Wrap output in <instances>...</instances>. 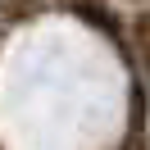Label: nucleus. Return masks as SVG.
<instances>
[{
  "mask_svg": "<svg viewBox=\"0 0 150 150\" xmlns=\"http://www.w3.org/2000/svg\"><path fill=\"white\" fill-rule=\"evenodd\" d=\"M68 9H73L77 18H86V23H91V28H100V32H109V37H114V46H123V23H118V18H114V14H109V5H105V0H73Z\"/></svg>",
  "mask_w": 150,
  "mask_h": 150,
  "instance_id": "1",
  "label": "nucleus"
},
{
  "mask_svg": "<svg viewBox=\"0 0 150 150\" xmlns=\"http://www.w3.org/2000/svg\"><path fill=\"white\" fill-rule=\"evenodd\" d=\"M127 37H132V46H137L141 64L150 68V5H146V9H137V14H132V23H127Z\"/></svg>",
  "mask_w": 150,
  "mask_h": 150,
  "instance_id": "2",
  "label": "nucleus"
},
{
  "mask_svg": "<svg viewBox=\"0 0 150 150\" xmlns=\"http://www.w3.org/2000/svg\"><path fill=\"white\" fill-rule=\"evenodd\" d=\"M46 9V0H0V23H28Z\"/></svg>",
  "mask_w": 150,
  "mask_h": 150,
  "instance_id": "3",
  "label": "nucleus"
},
{
  "mask_svg": "<svg viewBox=\"0 0 150 150\" xmlns=\"http://www.w3.org/2000/svg\"><path fill=\"white\" fill-rule=\"evenodd\" d=\"M64 5H73V0H64Z\"/></svg>",
  "mask_w": 150,
  "mask_h": 150,
  "instance_id": "4",
  "label": "nucleus"
}]
</instances>
